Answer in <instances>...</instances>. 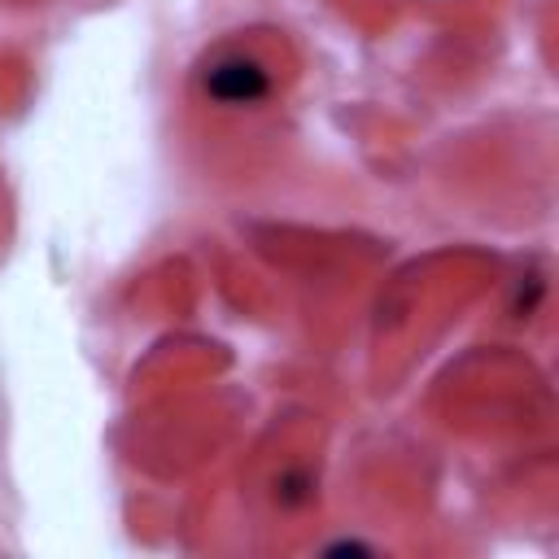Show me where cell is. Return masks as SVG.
I'll return each mask as SVG.
<instances>
[{"label":"cell","mask_w":559,"mask_h":559,"mask_svg":"<svg viewBox=\"0 0 559 559\" xmlns=\"http://www.w3.org/2000/svg\"><path fill=\"white\" fill-rule=\"evenodd\" d=\"M205 92L214 100H223V105H258L271 92V74L262 70L258 57L231 52V57H218L205 70Z\"/></svg>","instance_id":"6da1fadb"}]
</instances>
